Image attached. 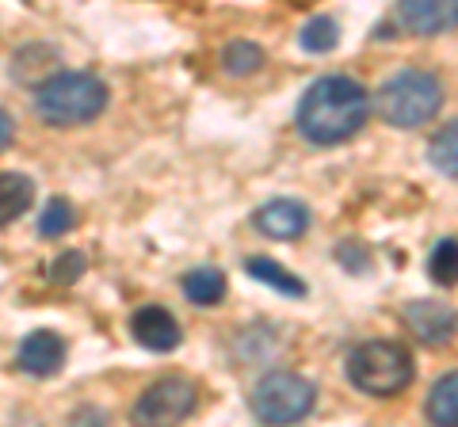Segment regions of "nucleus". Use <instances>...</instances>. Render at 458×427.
Instances as JSON below:
<instances>
[{"instance_id":"nucleus-2","label":"nucleus","mask_w":458,"mask_h":427,"mask_svg":"<svg viewBox=\"0 0 458 427\" xmlns=\"http://www.w3.org/2000/svg\"><path fill=\"white\" fill-rule=\"evenodd\" d=\"M107 84L96 73H57L38 84L35 107L50 126H84L107 111Z\"/></svg>"},{"instance_id":"nucleus-21","label":"nucleus","mask_w":458,"mask_h":427,"mask_svg":"<svg viewBox=\"0 0 458 427\" xmlns=\"http://www.w3.org/2000/svg\"><path fill=\"white\" fill-rule=\"evenodd\" d=\"M84 267H89V260H84V252H62L57 260L47 267V279L57 282V287H69V282H77L84 275Z\"/></svg>"},{"instance_id":"nucleus-17","label":"nucleus","mask_w":458,"mask_h":427,"mask_svg":"<svg viewBox=\"0 0 458 427\" xmlns=\"http://www.w3.org/2000/svg\"><path fill=\"white\" fill-rule=\"evenodd\" d=\"M428 275L439 287H458V240L454 237H443L439 245L428 255Z\"/></svg>"},{"instance_id":"nucleus-12","label":"nucleus","mask_w":458,"mask_h":427,"mask_svg":"<svg viewBox=\"0 0 458 427\" xmlns=\"http://www.w3.org/2000/svg\"><path fill=\"white\" fill-rule=\"evenodd\" d=\"M31 198H35L31 176H23V172H0V230L16 222L20 214L31 206Z\"/></svg>"},{"instance_id":"nucleus-11","label":"nucleus","mask_w":458,"mask_h":427,"mask_svg":"<svg viewBox=\"0 0 458 427\" xmlns=\"http://www.w3.org/2000/svg\"><path fill=\"white\" fill-rule=\"evenodd\" d=\"M16 359H20V370H27L31 378H54L65 366V339L50 329H38L31 336H23Z\"/></svg>"},{"instance_id":"nucleus-3","label":"nucleus","mask_w":458,"mask_h":427,"mask_svg":"<svg viewBox=\"0 0 458 427\" xmlns=\"http://www.w3.org/2000/svg\"><path fill=\"white\" fill-rule=\"evenodd\" d=\"M344 374L360 393L394 397L412 381L417 366H412V355L394 339H363L360 347H352Z\"/></svg>"},{"instance_id":"nucleus-7","label":"nucleus","mask_w":458,"mask_h":427,"mask_svg":"<svg viewBox=\"0 0 458 427\" xmlns=\"http://www.w3.org/2000/svg\"><path fill=\"white\" fill-rule=\"evenodd\" d=\"M394 20L409 35H447L458 27V0H405V4H397Z\"/></svg>"},{"instance_id":"nucleus-13","label":"nucleus","mask_w":458,"mask_h":427,"mask_svg":"<svg viewBox=\"0 0 458 427\" xmlns=\"http://www.w3.org/2000/svg\"><path fill=\"white\" fill-rule=\"evenodd\" d=\"M245 272H249L252 279H260L264 287L286 294V297H302V294H306V282L286 272L283 264H276L271 255H249V260H245Z\"/></svg>"},{"instance_id":"nucleus-22","label":"nucleus","mask_w":458,"mask_h":427,"mask_svg":"<svg viewBox=\"0 0 458 427\" xmlns=\"http://www.w3.org/2000/svg\"><path fill=\"white\" fill-rule=\"evenodd\" d=\"M336 260L348 267V272H370V255H367V248L363 245H352V240H344V245L336 248Z\"/></svg>"},{"instance_id":"nucleus-4","label":"nucleus","mask_w":458,"mask_h":427,"mask_svg":"<svg viewBox=\"0 0 458 427\" xmlns=\"http://www.w3.org/2000/svg\"><path fill=\"white\" fill-rule=\"evenodd\" d=\"M443 107V80L428 69H405L382 84L378 92V115L397 130H412L439 115Z\"/></svg>"},{"instance_id":"nucleus-23","label":"nucleus","mask_w":458,"mask_h":427,"mask_svg":"<svg viewBox=\"0 0 458 427\" xmlns=\"http://www.w3.org/2000/svg\"><path fill=\"white\" fill-rule=\"evenodd\" d=\"M12 138H16V119H12L4 107H0V153L12 146Z\"/></svg>"},{"instance_id":"nucleus-16","label":"nucleus","mask_w":458,"mask_h":427,"mask_svg":"<svg viewBox=\"0 0 458 427\" xmlns=\"http://www.w3.org/2000/svg\"><path fill=\"white\" fill-rule=\"evenodd\" d=\"M428 161H432L436 172L458 180V119L432 134V141H428Z\"/></svg>"},{"instance_id":"nucleus-10","label":"nucleus","mask_w":458,"mask_h":427,"mask_svg":"<svg viewBox=\"0 0 458 427\" xmlns=\"http://www.w3.org/2000/svg\"><path fill=\"white\" fill-rule=\"evenodd\" d=\"M131 336L146 351L165 355V351H176L180 347V336L183 332H180L176 317H172L165 306H141L134 317H131Z\"/></svg>"},{"instance_id":"nucleus-20","label":"nucleus","mask_w":458,"mask_h":427,"mask_svg":"<svg viewBox=\"0 0 458 427\" xmlns=\"http://www.w3.org/2000/svg\"><path fill=\"white\" fill-rule=\"evenodd\" d=\"M77 225V210L69 198H50L47 210H42V218H38V233L54 240V237H65L69 230Z\"/></svg>"},{"instance_id":"nucleus-6","label":"nucleus","mask_w":458,"mask_h":427,"mask_svg":"<svg viewBox=\"0 0 458 427\" xmlns=\"http://www.w3.org/2000/svg\"><path fill=\"white\" fill-rule=\"evenodd\" d=\"M199 389L188 378H161L134 401V427H180L195 412Z\"/></svg>"},{"instance_id":"nucleus-14","label":"nucleus","mask_w":458,"mask_h":427,"mask_svg":"<svg viewBox=\"0 0 458 427\" xmlns=\"http://www.w3.org/2000/svg\"><path fill=\"white\" fill-rule=\"evenodd\" d=\"M183 297L191 306H218L225 297V275L218 267H195L183 275Z\"/></svg>"},{"instance_id":"nucleus-15","label":"nucleus","mask_w":458,"mask_h":427,"mask_svg":"<svg viewBox=\"0 0 458 427\" xmlns=\"http://www.w3.org/2000/svg\"><path fill=\"white\" fill-rule=\"evenodd\" d=\"M428 420L436 427H458V370L439 378L428 393Z\"/></svg>"},{"instance_id":"nucleus-8","label":"nucleus","mask_w":458,"mask_h":427,"mask_svg":"<svg viewBox=\"0 0 458 427\" xmlns=\"http://www.w3.org/2000/svg\"><path fill=\"white\" fill-rule=\"evenodd\" d=\"M405 324L412 329V336L424 339V344H451L458 332V309H451L447 302H432V297H420V302L405 306Z\"/></svg>"},{"instance_id":"nucleus-18","label":"nucleus","mask_w":458,"mask_h":427,"mask_svg":"<svg viewBox=\"0 0 458 427\" xmlns=\"http://www.w3.org/2000/svg\"><path fill=\"white\" fill-rule=\"evenodd\" d=\"M260 65H264V50L256 46V42L237 38V42H229V46L222 50V69L229 77H249Z\"/></svg>"},{"instance_id":"nucleus-19","label":"nucleus","mask_w":458,"mask_h":427,"mask_svg":"<svg viewBox=\"0 0 458 427\" xmlns=\"http://www.w3.org/2000/svg\"><path fill=\"white\" fill-rule=\"evenodd\" d=\"M298 42H302L306 54H328V50H336V42H340V27H336L333 16H313L302 27Z\"/></svg>"},{"instance_id":"nucleus-9","label":"nucleus","mask_w":458,"mask_h":427,"mask_svg":"<svg viewBox=\"0 0 458 427\" xmlns=\"http://www.w3.org/2000/svg\"><path fill=\"white\" fill-rule=\"evenodd\" d=\"M252 222L271 240H298L310 230V206L298 198H271L252 214Z\"/></svg>"},{"instance_id":"nucleus-1","label":"nucleus","mask_w":458,"mask_h":427,"mask_svg":"<svg viewBox=\"0 0 458 427\" xmlns=\"http://www.w3.org/2000/svg\"><path fill=\"white\" fill-rule=\"evenodd\" d=\"M370 96L352 77H321L298 99L294 126L310 146H344L367 126Z\"/></svg>"},{"instance_id":"nucleus-5","label":"nucleus","mask_w":458,"mask_h":427,"mask_svg":"<svg viewBox=\"0 0 458 427\" xmlns=\"http://www.w3.org/2000/svg\"><path fill=\"white\" fill-rule=\"evenodd\" d=\"M313 401H318L313 381L294 374V370H271L252 389V412L264 427H291L306 420L313 412Z\"/></svg>"}]
</instances>
